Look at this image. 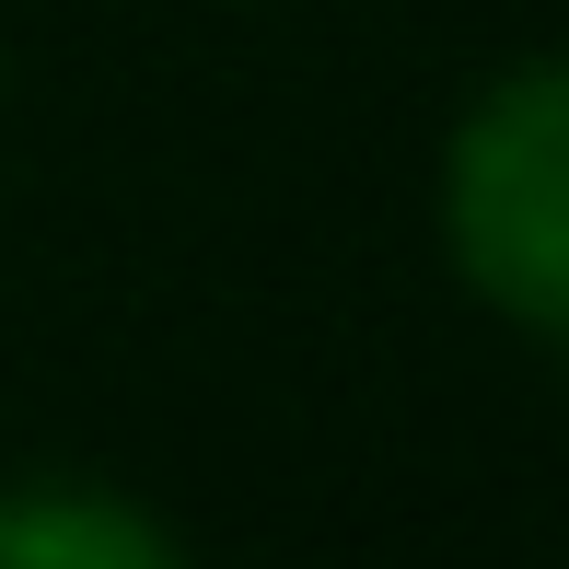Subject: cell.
Returning a JSON list of instances; mask_svg holds the SVG:
<instances>
[{
	"label": "cell",
	"mask_w": 569,
	"mask_h": 569,
	"mask_svg": "<svg viewBox=\"0 0 569 569\" xmlns=\"http://www.w3.org/2000/svg\"><path fill=\"white\" fill-rule=\"evenodd\" d=\"M0 569H187V547L128 488L36 477V488H0Z\"/></svg>",
	"instance_id": "2"
},
{
	"label": "cell",
	"mask_w": 569,
	"mask_h": 569,
	"mask_svg": "<svg viewBox=\"0 0 569 569\" xmlns=\"http://www.w3.org/2000/svg\"><path fill=\"white\" fill-rule=\"evenodd\" d=\"M442 256L523 338L569 326V70L511 59L442 140Z\"/></svg>",
	"instance_id": "1"
}]
</instances>
